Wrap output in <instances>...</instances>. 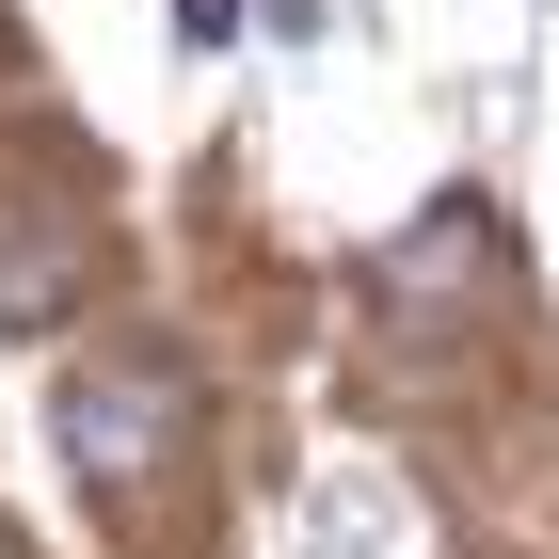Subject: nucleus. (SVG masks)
<instances>
[{
	"label": "nucleus",
	"mask_w": 559,
	"mask_h": 559,
	"mask_svg": "<svg viewBox=\"0 0 559 559\" xmlns=\"http://www.w3.org/2000/svg\"><path fill=\"white\" fill-rule=\"evenodd\" d=\"M176 431H192V368H176V352H112V368L64 384V464H81V479L176 464Z\"/></svg>",
	"instance_id": "1"
},
{
	"label": "nucleus",
	"mask_w": 559,
	"mask_h": 559,
	"mask_svg": "<svg viewBox=\"0 0 559 559\" xmlns=\"http://www.w3.org/2000/svg\"><path fill=\"white\" fill-rule=\"evenodd\" d=\"M64 288H81L64 240H0V304H16V320H64Z\"/></svg>",
	"instance_id": "2"
},
{
	"label": "nucleus",
	"mask_w": 559,
	"mask_h": 559,
	"mask_svg": "<svg viewBox=\"0 0 559 559\" xmlns=\"http://www.w3.org/2000/svg\"><path fill=\"white\" fill-rule=\"evenodd\" d=\"M176 33H192V48H224V33H240V0H176Z\"/></svg>",
	"instance_id": "3"
}]
</instances>
